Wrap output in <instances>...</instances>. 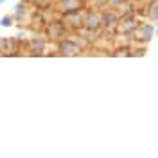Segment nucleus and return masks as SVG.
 <instances>
[{"label": "nucleus", "instance_id": "nucleus-1", "mask_svg": "<svg viewBox=\"0 0 158 158\" xmlns=\"http://www.w3.org/2000/svg\"><path fill=\"white\" fill-rule=\"evenodd\" d=\"M56 45V52H52V56H65V58H72V56H79L83 54V47L79 43V40L76 38V34H69L67 38H63L61 41L54 43Z\"/></svg>", "mask_w": 158, "mask_h": 158}, {"label": "nucleus", "instance_id": "nucleus-2", "mask_svg": "<svg viewBox=\"0 0 158 158\" xmlns=\"http://www.w3.org/2000/svg\"><path fill=\"white\" fill-rule=\"evenodd\" d=\"M25 45V50H31V56H47L49 52V40L45 38V34H34V36H29L27 41L23 43Z\"/></svg>", "mask_w": 158, "mask_h": 158}, {"label": "nucleus", "instance_id": "nucleus-3", "mask_svg": "<svg viewBox=\"0 0 158 158\" xmlns=\"http://www.w3.org/2000/svg\"><path fill=\"white\" fill-rule=\"evenodd\" d=\"M43 34H45V38L49 40L50 43H58V41H61L63 38H67L70 32L67 31V27L58 20H54V22H50L49 25H45L43 27Z\"/></svg>", "mask_w": 158, "mask_h": 158}, {"label": "nucleus", "instance_id": "nucleus-4", "mask_svg": "<svg viewBox=\"0 0 158 158\" xmlns=\"http://www.w3.org/2000/svg\"><path fill=\"white\" fill-rule=\"evenodd\" d=\"M156 34V23H151V22H144L140 20L137 31H135V43H140V45H148L151 40L155 38Z\"/></svg>", "mask_w": 158, "mask_h": 158}, {"label": "nucleus", "instance_id": "nucleus-5", "mask_svg": "<svg viewBox=\"0 0 158 158\" xmlns=\"http://www.w3.org/2000/svg\"><path fill=\"white\" fill-rule=\"evenodd\" d=\"M59 22L67 27L70 34H76L83 29V11H72V13H63L59 15Z\"/></svg>", "mask_w": 158, "mask_h": 158}, {"label": "nucleus", "instance_id": "nucleus-6", "mask_svg": "<svg viewBox=\"0 0 158 158\" xmlns=\"http://www.w3.org/2000/svg\"><path fill=\"white\" fill-rule=\"evenodd\" d=\"M83 29L95 31V32L101 29V9L88 7V6L83 9Z\"/></svg>", "mask_w": 158, "mask_h": 158}, {"label": "nucleus", "instance_id": "nucleus-7", "mask_svg": "<svg viewBox=\"0 0 158 158\" xmlns=\"http://www.w3.org/2000/svg\"><path fill=\"white\" fill-rule=\"evenodd\" d=\"M118 20H120V15H118L117 9H110V7H102L101 9V27L102 29L115 31Z\"/></svg>", "mask_w": 158, "mask_h": 158}, {"label": "nucleus", "instance_id": "nucleus-8", "mask_svg": "<svg viewBox=\"0 0 158 158\" xmlns=\"http://www.w3.org/2000/svg\"><path fill=\"white\" fill-rule=\"evenodd\" d=\"M54 7L59 15L63 13H72V11H83L86 7V0H58Z\"/></svg>", "mask_w": 158, "mask_h": 158}, {"label": "nucleus", "instance_id": "nucleus-9", "mask_svg": "<svg viewBox=\"0 0 158 158\" xmlns=\"http://www.w3.org/2000/svg\"><path fill=\"white\" fill-rule=\"evenodd\" d=\"M137 15L146 16V20L151 22V23H156V20H158V0H144V6L138 7Z\"/></svg>", "mask_w": 158, "mask_h": 158}, {"label": "nucleus", "instance_id": "nucleus-10", "mask_svg": "<svg viewBox=\"0 0 158 158\" xmlns=\"http://www.w3.org/2000/svg\"><path fill=\"white\" fill-rule=\"evenodd\" d=\"M11 50H18L16 45V40L15 38H6V36H0V56H6Z\"/></svg>", "mask_w": 158, "mask_h": 158}, {"label": "nucleus", "instance_id": "nucleus-11", "mask_svg": "<svg viewBox=\"0 0 158 158\" xmlns=\"http://www.w3.org/2000/svg\"><path fill=\"white\" fill-rule=\"evenodd\" d=\"M129 47L131 45H118V47L113 49V52H110V56H113V58H120V56L129 58Z\"/></svg>", "mask_w": 158, "mask_h": 158}, {"label": "nucleus", "instance_id": "nucleus-12", "mask_svg": "<svg viewBox=\"0 0 158 158\" xmlns=\"http://www.w3.org/2000/svg\"><path fill=\"white\" fill-rule=\"evenodd\" d=\"M13 25H15L13 15H4V16L0 18V27H13Z\"/></svg>", "mask_w": 158, "mask_h": 158}, {"label": "nucleus", "instance_id": "nucleus-13", "mask_svg": "<svg viewBox=\"0 0 158 158\" xmlns=\"http://www.w3.org/2000/svg\"><path fill=\"white\" fill-rule=\"evenodd\" d=\"M50 4H56V2H58V0H49Z\"/></svg>", "mask_w": 158, "mask_h": 158}, {"label": "nucleus", "instance_id": "nucleus-14", "mask_svg": "<svg viewBox=\"0 0 158 158\" xmlns=\"http://www.w3.org/2000/svg\"><path fill=\"white\" fill-rule=\"evenodd\" d=\"M4 2H6V0H0V4H4Z\"/></svg>", "mask_w": 158, "mask_h": 158}]
</instances>
